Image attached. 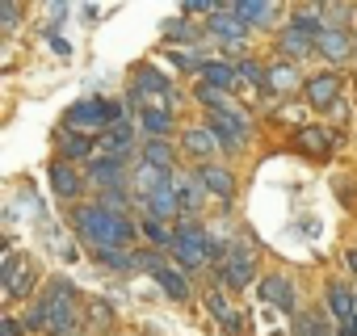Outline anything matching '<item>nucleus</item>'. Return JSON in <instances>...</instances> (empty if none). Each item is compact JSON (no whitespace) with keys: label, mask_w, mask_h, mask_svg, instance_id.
Listing matches in <instances>:
<instances>
[{"label":"nucleus","mask_w":357,"mask_h":336,"mask_svg":"<svg viewBox=\"0 0 357 336\" xmlns=\"http://www.w3.org/2000/svg\"><path fill=\"white\" fill-rule=\"evenodd\" d=\"M72 223H76L80 240L93 244V252H118V248H126L135 240V223L126 215L105 211V206H80L72 215Z\"/></svg>","instance_id":"nucleus-1"},{"label":"nucleus","mask_w":357,"mask_h":336,"mask_svg":"<svg viewBox=\"0 0 357 336\" xmlns=\"http://www.w3.org/2000/svg\"><path fill=\"white\" fill-rule=\"evenodd\" d=\"M38 311L47 319V332L63 336V332H76V290L68 277H55L47 286V294L38 298Z\"/></svg>","instance_id":"nucleus-2"},{"label":"nucleus","mask_w":357,"mask_h":336,"mask_svg":"<svg viewBox=\"0 0 357 336\" xmlns=\"http://www.w3.org/2000/svg\"><path fill=\"white\" fill-rule=\"evenodd\" d=\"M0 282H5L9 298H26L30 286L38 282V269H34L30 261H22V257L13 252V244H9V248H5V265H0Z\"/></svg>","instance_id":"nucleus-3"},{"label":"nucleus","mask_w":357,"mask_h":336,"mask_svg":"<svg viewBox=\"0 0 357 336\" xmlns=\"http://www.w3.org/2000/svg\"><path fill=\"white\" fill-rule=\"evenodd\" d=\"M135 269H147L155 282H160V290L168 294V298H176V303H185L190 298V286H185V277L181 273H172L155 252H135Z\"/></svg>","instance_id":"nucleus-4"},{"label":"nucleus","mask_w":357,"mask_h":336,"mask_svg":"<svg viewBox=\"0 0 357 336\" xmlns=\"http://www.w3.org/2000/svg\"><path fill=\"white\" fill-rule=\"evenodd\" d=\"M328 311L336 315V336H357V294L349 286H328Z\"/></svg>","instance_id":"nucleus-5"},{"label":"nucleus","mask_w":357,"mask_h":336,"mask_svg":"<svg viewBox=\"0 0 357 336\" xmlns=\"http://www.w3.org/2000/svg\"><path fill=\"white\" fill-rule=\"evenodd\" d=\"M118 126V105H109V101H101V97H93V101H80V105H72L68 109V126Z\"/></svg>","instance_id":"nucleus-6"},{"label":"nucleus","mask_w":357,"mask_h":336,"mask_svg":"<svg viewBox=\"0 0 357 336\" xmlns=\"http://www.w3.org/2000/svg\"><path fill=\"white\" fill-rule=\"evenodd\" d=\"M206 126L215 130V139H219L227 151H240L244 139H248V122H244V114H211Z\"/></svg>","instance_id":"nucleus-7"},{"label":"nucleus","mask_w":357,"mask_h":336,"mask_svg":"<svg viewBox=\"0 0 357 336\" xmlns=\"http://www.w3.org/2000/svg\"><path fill=\"white\" fill-rule=\"evenodd\" d=\"M172 190L181 198V211H198L202 198H206V185H202L198 173H172Z\"/></svg>","instance_id":"nucleus-8"},{"label":"nucleus","mask_w":357,"mask_h":336,"mask_svg":"<svg viewBox=\"0 0 357 336\" xmlns=\"http://www.w3.org/2000/svg\"><path fill=\"white\" fill-rule=\"evenodd\" d=\"M315 51H319L324 59H332V63H344V59H349V51H353V38H349L344 30H336V26H324V34H319Z\"/></svg>","instance_id":"nucleus-9"},{"label":"nucleus","mask_w":357,"mask_h":336,"mask_svg":"<svg viewBox=\"0 0 357 336\" xmlns=\"http://www.w3.org/2000/svg\"><path fill=\"white\" fill-rule=\"evenodd\" d=\"M336 97H340V80H336L332 72H324V76H311V80H307V101H311L315 109H332V105H336Z\"/></svg>","instance_id":"nucleus-10"},{"label":"nucleus","mask_w":357,"mask_h":336,"mask_svg":"<svg viewBox=\"0 0 357 336\" xmlns=\"http://www.w3.org/2000/svg\"><path fill=\"white\" fill-rule=\"evenodd\" d=\"M109 160H126L130 151H135V135H130V126L126 122H118V126H109L105 135H101V143H97Z\"/></svg>","instance_id":"nucleus-11"},{"label":"nucleus","mask_w":357,"mask_h":336,"mask_svg":"<svg viewBox=\"0 0 357 336\" xmlns=\"http://www.w3.org/2000/svg\"><path fill=\"white\" fill-rule=\"evenodd\" d=\"M143 206H147V219H155V223H168V219L181 215V198H176V190H172V185H164L160 194H151Z\"/></svg>","instance_id":"nucleus-12"},{"label":"nucleus","mask_w":357,"mask_h":336,"mask_svg":"<svg viewBox=\"0 0 357 336\" xmlns=\"http://www.w3.org/2000/svg\"><path fill=\"white\" fill-rule=\"evenodd\" d=\"M198 177H202V185L215 198H231L236 194V177L227 173V168H219V164H198Z\"/></svg>","instance_id":"nucleus-13"},{"label":"nucleus","mask_w":357,"mask_h":336,"mask_svg":"<svg viewBox=\"0 0 357 336\" xmlns=\"http://www.w3.org/2000/svg\"><path fill=\"white\" fill-rule=\"evenodd\" d=\"M261 298H265V303H273V307H278V311H286V315L294 311V286H290L286 277H278V273L261 282Z\"/></svg>","instance_id":"nucleus-14"},{"label":"nucleus","mask_w":357,"mask_h":336,"mask_svg":"<svg viewBox=\"0 0 357 336\" xmlns=\"http://www.w3.org/2000/svg\"><path fill=\"white\" fill-rule=\"evenodd\" d=\"M89 177H93L97 185L122 190V181H126V168H122V160H109V155H101V160H93V164H89Z\"/></svg>","instance_id":"nucleus-15"},{"label":"nucleus","mask_w":357,"mask_h":336,"mask_svg":"<svg viewBox=\"0 0 357 336\" xmlns=\"http://www.w3.org/2000/svg\"><path fill=\"white\" fill-rule=\"evenodd\" d=\"M164 185H172V173H164V168H155V164H139V168H135V190H139L143 198L160 194Z\"/></svg>","instance_id":"nucleus-16"},{"label":"nucleus","mask_w":357,"mask_h":336,"mask_svg":"<svg viewBox=\"0 0 357 336\" xmlns=\"http://www.w3.org/2000/svg\"><path fill=\"white\" fill-rule=\"evenodd\" d=\"M240 80H244V76H240L236 63H219V59H215V63H202V84H211V89H223V93H227V89H236Z\"/></svg>","instance_id":"nucleus-17"},{"label":"nucleus","mask_w":357,"mask_h":336,"mask_svg":"<svg viewBox=\"0 0 357 336\" xmlns=\"http://www.w3.org/2000/svg\"><path fill=\"white\" fill-rule=\"evenodd\" d=\"M206 307H211V311H215V315L223 319V328H227V336H240V328H244V319H240V311H236V307L227 303V294H223V290H211V294H206Z\"/></svg>","instance_id":"nucleus-18"},{"label":"nucleus","mask_w":357,"mask_h":336,"mask_svg":"<svg viewBox=\"0 0 357 336\" xmlns=\"http://www.w3.org/2000/svg\"><path fill=\"white\" fill-rule=\"evenodd\" d=\"M227 13H236L244 26H269L273 17H278V9L273 5H257V0H244V5H223Z\"/></svg>","instance_id":"nucleus-19"},{"label":"nucleus","mask_w":357,"mask_h":336,"mask_svg":"<svg viewBox=\"0 0 357 336\" xmlns=\"http://www.w3.org/2000/svg\"><path fill=\"white\" fill-rule=\"evenodd\" d=\"M211 34H215V38H223V43H236V38H244V34H248V26H244L236 13L219 9V13L211 17Z\"/></svg>","instance_id":"nucleus-20"},{"label":"nucleus","mask_w":357,"mask_h":336,"mask_svg":"<svg viewBox=\"0 0 357 336\" xmlns=\"http://www.w3.org/2000/svg\"><path fill=\"white\" fill-rule=\"evenodd\" d=\"M219 277H223V286H236V290H240V286H248V282H252V261H248V257H236V252H231V257L223 261Z\"/></svg>","instance_id":"nucleus-21"},{"label":"nucleus","mask_w":357,"mask_h":336,"mask_svg":"<svg viewBox=\"0 0 357 336\" xmlns=\"http://www.w3.org/2000/svg\"><path fill=\"white\" fill-rule=\"evenodd\" d=\"M298 147H303V151H311V155H324V151L332 147V130H328V126H303Z\"/></svg>","instance_id":"nucleus-22"},{"label":"nucleus","mask_w":357,"mask_h":336,"mask_svg":"<svg viewBox=\"0 0 357 336\" xmlns=\"http://www.w3.org/2000/svg\"><path fill=\"white\" fill-rule=\"evenodd\" d=\"M51 185H55L59 198H76L80 194V177L72 173L68 164H51Z\"/></svg>","instance_id":"nucleus-23"},{"label":"nucleus","mask_w":357,"mask_h":336,"mask_svg":"<svg viewBox=\"0 0 357 336\" xmlns=\"http://www.w3.org/2000/svg\"><path fill=\"white\" fill-rule=\"evenodd\" d=\"M185 147H190L198 160L211 155V151H215V130H211V126H190V130H185Z\"/></svg>","instance_id":"nucleus-24"},{"label":"nucleus","mask_w":357,"mask_h":336,"mask_svg":"<svg viewBox=\"0 0 357 336\" xmlns=\"http://www.w3.org/2000/svg\"><path fill=\"white\" fill-rule=\"evenodd\" d=\"M143 164H155V168H164V173H176V168H172V147L164 139H151L143 147Z\"/></svg>","instance_id":"nucleus-25"},{"label":"nucleus","mask_w":357,"mask_h":336,"mask_svg":"<svg viewBox=\"0 0 357 336\" xmlns=\"http://www.w3.org/2000/svg\"><path fill=\"white\" fill-rule=\"evenodd\" d=\"M294 84H298V72L290 63H273L269 68V93H290Z\"/></svg>","instance_id":"nucleus-26"},{"label":"nucleus","mask_w":357,"mask_h":336,"mask_svg":"<svg viewBox=\"0 0 357 336\" xmlns=\"http://www.w3.org/2000/svg\"><path fill=\"white\" fill-rule=\"evenodd\" d=\"M139 122H143V130H151L155 139H164V135L172 130V114H168V109H143Z\"/></svg>","instance_id":"nucleus-27"},{"label":"nucleus","mask_w":357,"mask_h":336,"mask_svg":"<svg viewBox=\"0 0 357 336\" xmlns=\"http://www.w3.org/2000/svg\"><path fill=\"white\" fill-rule=\"evenodd\" d=\"M135 89H147V93H164V97H172L168 80H164L160 72H151V68H139V76H135Z\"/></svg>","instance_id":"nucleus-28"},{"label":"nucleus","mask_w":357,"mask_h":336,"mask_svg":"<svg viewBox=\"0 0 357 336\" xmlns=\"http://www.w3.org/2000/svg\"><path fill=\"white\" fill-rule=\"evenodd\" d=\"M59 143H63V151H68V160H84V155L93 151V143H89L84 135H76V130H68V135H63Z\"/></svg>","instance_id":"nucleus-29"},{"label":"nucleus","mask_w":357,"mask_h":336,"mask_svg":"<svg viewBox=\"0 0 357 336\" xmlns=\"http://www.w3.org/2000/svg\"><path fill=\"white\" fill-rule=\"evenodd\" d=\"M97 261H101L105 269H135V257L122 252V248H118V252H97Z\"/></svg>","instance_id":"nucleus-30"},{"label":"nucleus","mask_w":357,"mask_h":336,"mask_svg":"<svg viewBox=\"0 0 357 336\" xmlns=\"http://www.w3.org/2000/svg\"><path fill=\"white\" fill-rule=\"evenodd\" d=\"M89 323H93V328H109V323H114V311H109L101 298H93V303H89Z\"/></svg>","instance_id":"nucleus-31"},{"label":"nucleus","mask_w":357,"mask_h":336,"mask_svg":"<svg viewBox=\"0 0 357 336\" xmlns=\"http://www.w3.org/2000/svg\"><path fill=\"white\" fill-rule=\"evenodd\" d=\"M143 231L151 244H172V236H176V231H164V223H155V219H143Z\"/></svg>","instance_id":"nucleus-32"},{"label":"nucleus","mask_w":357,"mask_h":336,"mask_svg":"<svg viewBox=\"0 0 357 336\" xmlns=\"http://www.w3.org/2000/svg\"><path fill=\"white\" fill-rule=\"evenodd\" d=\"M303 336H336L319 315H303Z\"/></svg>","instance_id":"nucleus-33"},{"label":"nucleus","mask_w":357,"mask_h":336,"mask_svg":"<svg viewBox=\"0 0 357 336\" xmlns=\"http://www.w3.org/2000/svg\"><path fill=\"white\" fill-rule=\"evenodd\" d=\"M97 206H105V211H114V215H122V206H126V194H122V190H105Z\"/></svg>","instance_id":"nucleus-34"},{"label":"nucleus","mask_w":357,"mask_h":336,"mask_svg":"<svg viewBox=\"0 0 357 336\" xmlns=\"http://www.w3.org/2000/svg\"><path fill=\"white\" fill-rule=\"evenodd\" d=\"M164 34H168V38H198V30H190L185 22H168Z\"/></svg>","instance_id":"nucleus-35"},{"label":"nucleus","mask_w":357,"mask_h":336,"mask_svg":"<svg viewBox=\"0 0 357 336\" xmlns=\"http://www.w3.org/2000/svg\"><path fill=\"white\" fill-rule=\"evenodd\" d=\"M17 17H22V9H17V5H9V0H5V5H0V22H5V26L13 30V26H17Z\"/></svg>","instance_id":"nucleus-36"},{"label":"nucleus","mask_w":357,"mask_h":336,"mask_svg":"<svg viewBox=\"0 0 357 336\" xmlns=\"http://www.w3.org/2000/svg\"><path fill=\"white\" fill-rule=\"evenodd\" d=\"M0 336H22V323L17 319H0Z\"/></svg>","instance_id":"nucleus-37"},{"label":"nucleus","mask_w":357,"mask_h":336,"mask_svg":"<svg viewBox=\"0 0 357 336\" xmlns=\"http://www.w3.org/2000/svg\"><path fill=\"white\" fill-rule=\"evenodd\" d=\"M349 269H353V273H357V248H353V252H349Z\"/></svg>","instance_id":"nucleus-38"}]
</instances>
